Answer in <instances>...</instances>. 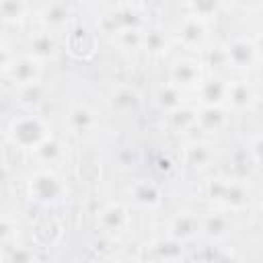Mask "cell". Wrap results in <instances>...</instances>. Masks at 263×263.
Returning <instances> with one entry per match:
<instances>
[{"mask_svg":"<svg viewBox=\"0 0 263 263\" xmlns=\"http://www.w3.org/2000/svg\"><path fill=\"white\" fill-rule=\"evenodd\" d=\"M49 136H51V132H49L47 123L41 117L31 115V113L14 117L6 129L8 142L23 150H35Z\"/></svg>","mask_w":263,"mask_h":263,"instance_id":"cell-1","label":"cell"},{"mask_svg":"<svg viewBox=\"0 0 263 263\" xmlns=\"http://www.w3.org/2000/svg\"><path fill=\"white\" fill-rule=\"evenodd\" d=\"M27 193L37 203H58L66 195V185L49 166L35 171L27 181Z\"/></svg>","mask_w":263,"mask_h":263,"instance_id":"cell-2","label":"cell"},{"mask_svg":"<svg viewBox=\"0 0 263 263\" xmlns=\"http://www.w3.org/2000/svg\"><path fill=\"white\" fill-rule=\"evenodd\" d=\"M208 197L220 205L238 210L249 203L251 193L240 179H212L208 183Z\"/></svg>","mask_w":263,"mask_h":263,"instance_id":"cell-3","label":"cell"},{"mask_svg":"<svg viewBox=\"0 0 263 263\" xmlns=\"http://www.w3.org/2000/svg\"><path fill=\"white\" fill-rule=\"evenodd\" d=\"M129 224V212L121 201H111L107 203L99 216H97V226L101 228V232L107 238H115L119 236Z\"/></svg>","mask_w":263,"mask_h":263,"instance_id":"cell-4","label":"cell"},{"mask_svg":"<svg viewBox=\"0 0 263 263\" xmlns=\"http://www.w3.org/2000/svg\"><path fill=\"white\" fill-rule=\"evenodd\" d=\"M171 82L175 86H179L181 90L187 88H197L203 82V70L201 64L197 60H189V58H181L171 66V74H168Z\"/></svg>","mask_w":263,"mask_h":263,"instance_id":"cell-5","label":"cell"},{"mask_svg":"<svg viewBox=\"0 0 263 263\" xmlns=\"http://www.w3.org/2000/svg\"><path fill=\"white\" fill-rule=\"evenodd\" d=\"M224 53L228 60V66L236 68V70H247L251 68L259 58H257V49L253 39H245V37H234L224 45Z\"/></svg>","mask_w":263,"mask_h":263,"instance_id":"cell-6","label":"cell"},{"mask_svg":"<svg viewBox=\"0 0 263 263\" xmlns=\"http://www.w3.org/2000/svg\"><path fill=\"white\" fill-rule=\"evenodd\" d=\"M6 78H10L16 88L25 86V84L39 82V78H41V62L37 58H33L31 53L16 55L12 68L6 72Z\"/></svg>","mask_w":263,"mask_h":263,"instance_id":"cell-7","label":"cell"},{"mask_svg":"<svg viewBox=\"0 0 263 263\" xmlns=\"http://www.w3.org/2000/svg\"><path fill=\"white\" fill-rule=\"evenodd\" d=\"M199 216L189 212V210H183L179 214H175L168 222V236L181 240V242H187V240H193L199 232Z\"/></svg>","mask_w":263,"mask_h":263,"instance_id":"cell-8","label":"cell"},{"mask_svg":"<svg viewBox=\"0 0 263 263\" xmlns=\"http://www.w3.org/2000/svg\"><path fill=\"white\" fill-rule=\"evenodd\" d=\"M177 37L185 47H203V43L208 39L205 21H201L193 14L185 16L177 27Z\"/></svg>","mask_w":263,"mask_h":263,"instance_id":"cell-9","label":"cell"},{"mask_svg":"<svg viewBox=\"0 0 263 263\" xmlns=\"http://www.w3.org/2000/svg\"><path fill=\"white\" fill-rule=\"evenodd\" d=\"M140 103L142 95L138 92V88L129 84H117L109 95V107L117 113H134L140 107Z\"/></svg>","mask_w":263,"mask_h":263,"instance_id":"cell-10","label":"cell"},{"mask_svg":"<svg viewBox=\"0 0 263 263\" xmlns=\"http://www.w3.org/2000/svg\"><path fill=\"white\" fill-rule=\"evenodd\" d=\"M129 197L132 201L138 205V208H144V210H154L160 205L162 201V193H160V187L152 181H136L132 187H129Z\"/></svg>","mask_w":263,"mask_h":263,"instance_id":"cell-11","label":"cell"},{"mask_svg":"<svg viewBox=\"0 0 263 263\" xmlns=\"http://www.w3.org/2000/svg\"><path fill=\"white\" fill-rule=\"evenodd\" d=\"M39 21L43 25V29L55 33L68 27L70 23V10L62 0H51L49 4H45L39 12Z\"/></svg>","mask_w":263,"mask_h":263,"instance_id":"cell-12","label":"cell"},{"mask_svg":"<svg viewBox=\"0 0 263 263\" xmlns=\"http://www.w3.org/2000/svg\"><path fill=\"white\" fill-rule=\"evenodd\" d=\"M197 95H199V103L201 105H226L228 99V80L224 78H203V82L197 86Z\"/></svg>","mask_w":263,"mask_h":263,"instance_id":"cell-13","label":"cell"},{"mask_svg":"<svg viewBox=\"0 0 263 263\" xmlns=\"http://www.w3.org/2000/svg\"><path fill=\"white\" fill-rule=\"evenodd\" d=\"M228 115L226 109L220 105H201L197 109V127L208 134H218L226 127Z\"/></svg>","mask_w":263,"mask_h":263,"instance_id":"cell-14","label":"cell"},{"mask_svg":"<svg viewBox=\"0 0 263 263\" xmlns=\"http://www.w3.org/2000/svg\"><path fill=\"white\" fill-rule=\"evenodd\" d=\"M66 123L74 134H86V132H92L99 125V117L88 105L80 103V105L70 107V111L66 115Z\"/></svg>","mask_w":263,"mask_h":263,"instance_id":"cell-15","label":"cell"},{"mask_svg":"<svg viewBox=\"0 0 263 263\" xmlns=\"http://www.w3.org/2000/svg\"><path fill=\"white\" fill-rule=\"evenodd\" d=\"M253 101H255V90H253L251 82H247V80H230L228 82L226 105L232 111H245L253 105Z\"/></svg>","mask_w":263,"mask_h":263,"instance_id":"cell-16","label":"cell"},{"mask_svg":"<svg viewBox=\"0 0 263 263\" xmlns=\"http://www.w3.org/2000/svg\"><path fill=\"white\" fill-rule=\"evenodd\" d=\"M183 158L187 164L191 166H208L214 162L216 158V152L212 148V144L203 142V140H191L183 146Z\"/></svg>","mask_w":263,"mask_h":263,"instance_id":"cell-17","label":"cell"},{"mask_svg":"<svg viewBox=\"0 0 263 263\" xmlns=\"http://www.w3.org/2000/svg\"><path fill=\"white\" fill-rule=\"evenodd\" d=\"M230 226H232V222H230V218L224 212H210V214H205V216L199 218L201 232L208 238H212V240L224 238L230 232Z\"/></svg>","mask_w":263,"mask_h":263,"instance_id":"cell-18","label":"cell"},{"mask_svg":"<svg viewBox=\"0 0 263 263\" xmlns=\"http://www.w3.org/2000/svg\"><path fill=\"white\" fill-rule=\"evenodd\" d=\"M58 51V43H55V37L51 31L43 29V31H37L31 35L29 39V53L33 58H37L39 62H45L49 58H53Z\"/></svg>","mask_w":263,"mask_h":263,"instance_id":"cell-19","label":"cell"},{"mask_svg":"<svg viewBox=\"0 0 263 263\" xmlns=\"http://www.w3.org/2000/svg\"><path fill=\"white\" fill-rule=\"evenodd\" d=\"M148 249H150V255H146V257L158 259V261H162V259L164 261H177L183 257V242L173 238V236L158 238V240L150 242Z\"/></svg>","mask_w":263,"mask_h":263,"instance_id":"cell-20","label":"cell"},{"mask_svg":"<svg viewBox=\"0 0 263 263\" xmlns=\"http://www.w3.org/2000/svg\"><path fill=\"white\" fill-rule=\"evenodd\" d=\"M154 103L164 113H171V111H175V109H179L183 105V90L168 80L166 84L156 86V90H154Z\"/></svg>","mask_w":263,"mask_h":263,"instance_id":"cell-21","label":"cell"},{"mask_svg":"<svg viewBox=\"0 0 263 263\" xmlns=\"http://www.w3.org/2000/svg\"><path fill=\"white\" fill-rule=\"evenodd\" d=\"M68 49H70V53L74 58H90L92 51H95V37H92V33H88L82 27L70 31Z\"/></svg>","mask_w":263,"mask_h":263,"instance_id":"cell-22","label":"cell"},{"mask_svg":"<svg viewBox=\"0 0 263 263\" xmlns=\"http://www.w3.org/2000/svg\"><path fill=\"white\" fill-rule=\"evenodd\" d=\"M33 154H35V158L39 160V162H43V164H55V162H60L62 158H64V144L58 140V138H53V136H49V138H45L35 150H33Z\"/></svg>","mask_w":263,"mask_h":263,"instance_id":"cell-23","label":"cell"},{"mask_svg":"<svg viewBox=\"0 0 263 263\" xmlns=\"http://www.w3.org/2000/svg\"><path fill=\"white\" fill-rule=\"evenodd\" d=\"M166 115H168V125L179 134H185V132L197 127V109L181 105L179 109H175Z\"/></svg>","mask_w":263,"mask_h":263,"instance_id":"cell-24","label":"cell"},{"mask_svg":"<svg viewBox=\"0 0 263 263\" xmlns=\"http://www.w3.org/2000/svg\"><path fill=\"white\" fill-rule=\"evenodd\" d=\"M0 10H2L4 23L16 25L27 14V2L25 0H0Z\"/></svg>","mask_w":263,"mask_h":263,"instance_id":"cell-25","label":"cell"},{"mask_svg":"<svg viewBox=\"0 0 263 263\" xmlns=\"http://www.w3.org/2000/svg\"><path fill=\"white\" fill-rule=\"evenodd\" d=\"M115 41L121 49H140L144 43V29L134 27V29H121L115 35Z\"/></svg>","mask_w":263,"mask_h":263,"instance_id":"cell-26","label":"cell"},{"mask_svg":"<svg viewBox=\"0 0 263 263\" xmlns=\"http://www.w3.org/2000/svg\"><path fill=\"white\" fill-rule=\"evenodd\" d=\"M45 90L41 86V82H33V84H25V86H18L16 88V99L21 105L25 107H35L41 103Z\"/></svg>","mask_w":263,"mask_h":263,"instance_id":"cell-27","label":"cell"},{"mask_svg":"<svg viewBox=\"0 0 263 263\" xmlns=\"http://www.w3.org/2000/svg\"><path fill=\"white\" fill-rule=\"evenodd\" d=\"M189 4V10L193 16L201 18V21H208L212 16L218 14L220 6H222V0H187Z\"/></svg>","mask_w":263,"mask_h":263,"instance_id":"cell-28","label":"cell"},{"mask_svg":"<svg viewBox=\"0 0 263 263\" xmlns=\"http://www.w3.org/2000/svg\"><path fill=\"white\" fill-rule=\"evenodd\" d=\"M144 49L152 51V53H158L166 47V37L160 29H148L144 31V43H142Z\"/></svg>","mask_w":263,"mask_h":263,"instance_id":"cell-29","label":"cell"},{"mask_svg":"<svg viewBox=\"0 0 263 263\" xmlns=\"http://www.w3.org/2000/svg\"><path fill=\"white\" fill-rule=\"evenodd\" d=\"M4 249H10V251L4 255V261H8V263L33 261V259H35L33 251H29V249H25V247H4Z\"/></svg>","mask_w":263,"mask_h":263,"instance_id":"cell-30","label":"cell"},{"mask_svg":"<svg viewBox=\"0 0 263 263\" xmlns=\"http://www.w3.org/2000/svg\"><path fill=\"white\" fill-rule=\"evenodd\" d=\"M208 64L212 68H222V66H228V60H226V53H224V45L222 47H214L208 51Z\"/></svg>","mask_w":263,"mask_h":263,"instance_id":"cell-31","label":"cell"},{"mask_svg":"<svg viewBox=\"0 0 263 263\" xmlns=\"http://www.w3.org/2000/svg\"><path fill=\"white\" fill-rule=\"evenodd\" d=\"M14 230H16V222H12V220L4 214V216H2V226H0V240H2L4 247L10 242V236H12Z\"/></svg>","mask_w":263,"mask_h":263,"instance_id":"cell-32","label":"cell"},{"mask_svg":"<svg viewBox=\"0 0 263 263\" xmlns=\"http://www.w3.org/2000/svg\"><path fill=\"white\" fill-rule=\"evenodd\" d=\"M251 154H253L255 160L263 162V134L257 136V138H253V142H251Z\"/></svg>","mask_w":263,"mask_h":263,"instance_id":"cell-33","label":"cell"},{"mask_svg":"<svg viewBox=\"0 0 263 263\" xmlns=\"http://www.w3.org/2000/svg\"><path fill=\"white\" fill-rule=\"evenodd\" d=\"M253 43H255V49H257V58L263 62V33H259V35L253 39Z\"/></svg>","mask_w":263,"mask_h":263,"instance_id":"cell-34","label":"cell"},{"mask_svg":"<svg viewBox=\"0 0 263 263\" xmlns=\"http://www.w3.org/2000/svg\"><path fill=\"white\" fill-rule=\"evenodd\" d=\"M238 6H242V8H251V6H255L259 0H234Z\"/></svg>","mask_w":263,"mask_h":263,"instance_id":"cell-35","label":"cell"},{"mask_svg":"<svg viewBox=\"0 0 263 263\" xmlns=\"http://www.w3.org/2000/svg\"><path fill=\"white\" fill-rule=\"evenodd\" d=\"M259 78H261V82H263V64H261V68H259Z\"/></svg>","mask_w":263,"mask_h":263,"instance_id":"cell-36","label":"cell"}]
</instances>
